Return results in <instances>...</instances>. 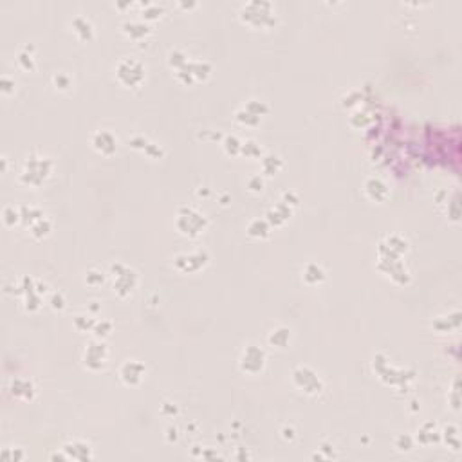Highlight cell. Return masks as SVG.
I'll use <instances>...</instances> for the list:
<instances>
[{
  "label": "cell",
  "mask_w": 462,
  "mask_h": 462,
  "mask_svg": "<svg viewBox=\"0 0 462 462\" xmlns=\"http://www.w3.org/2000/svg\"><path fill=\"white\" fill-rule=\"evenodd\" d=\"M246 109H247V111H249V112H251V114L258 116V117H260V116H262V114H266V112H268V107L264 105V103H260V101H255V100H253V101H249V103H247V107H246Z\"/></svg>",
  "instance_id": "d4e9b609"
},
{
  "label": "cell",
  "mask_w": 462,
  "mask_h": 462,
  "mask_svg": "<svg viewBox=\"0 0 462 462\" xmlns=\"http://www.w3.org/2000/svg\"><path fill=\"white\" fill-rule=\"evenodd\" d=\"M177 230L186 236H199L206 228V219L193 208H183L177 215Z\"/></svg>",
  "instance_id": "7a4b0ae2"
},
{
  "label": "cell",
  "mask_w": 462,
  "mask_h": 462,
  "mask_svg": "<svg viewBox=\"0 0 462 462\" xmlns=\"http://www.w3.org/2000/svg\"><path fill=\"white\" fill-rule=\"evenodd\" d=\"M289 217H291V210H289L285 204H278L276 208H273V210L268 211V222H273V224H276V226L284 224Z\"/></svg>",
  "instance_id": "5bb4252c"
},
{
  "label": "cell",
  "mask_w": 462,
  "mask_h": 462,
  "mask_svg": "<svg viewBox=\"0 0 462 462\" xmlns=\"http://www.w3.org/2000/svg\"><path fill=\"white\" fill-rule=\"evenodd\" d=\"M242 152L246 154L247 157H257L258 154H260V148L257 147V143L253 141H247L242 145Z\"/></svg>",
  "instance_id": "4316f807"
},
{
  "label": "cell",
  "mask_w": 462,
  "mask_h": 462,
  "mask_svg": "<svg viewBox=\"0 0 462 462\" xmlns=\"http://www.w3.org/2000/svg\"><path fill=\"white\" fill-rule=\"evenodd\" d=\"M92 145L98 152H101L103 155H111L116 152V139L111 132H96L94 137H92Z\"/></svg>",
  "instance_id": "9c48e42d"
},
{
  "label": "cell",
  "mask_w": 462,
  "mask_h": 462,
  "mask_svg": "<svg viewBox=\"0 0 462 462\" xmlns=\"http://www.w3.org/2000/svg\"><path fill=\"white\" fill-rule=\"evenodd\" d=\"M247 233L255 238H266L269 235V224L268 221H260V219H255V221L247 226Z\"/></svg>",
  "instance_id": "e0dca14e"
},
{
  "label": "cell",
  "mask_w": 462,
  "mask_h": 462,
  "mask_svg": "<svg viewBox=\"0 0 462 462\" xmlns=\"http://www.w3.org/2000/svg\"><path fill=\"white\" fill-rule=\"evenodd\" d=\"M247 186H249V190H251V192H262L264 181L257 175V177H251L249 181H247Z\"/></svg>",
  "instance_id": "1f68e13d"
},
{
  "label": "cell",
  "mask_w": 462,
  "mask_h": 462,
  "mask_svg": "<svg viewBox=\"0 0 462 462\" xmlns=\"http://www.w3.org/2000/svg\"><path fill=\"white\" fill-rule=\"evenodd\" d=\"M280 168H282V161H280L278 155H266L262 159V170L268 175H274Z\"/></svg>",
  "instance_id": "d6986e66"
},
{
  "label": "cell",
  "mask_w": 462,
  "mask_h": 462,
  "mask_svg": "<svg viewBox=\"0 0 462 462\" xmlns=\"http://www.w3.org/2000/svg\"><path fill=\"white\" fill-rule=\"evenodd\" d=\"M73 29H74V33L79 37V40H90L92 35H94L92 24H90L87 18H83V16H76V18H74Z\"/></svg>",
  "instance_id": "7c38bea8"
},
{
  "label": "cell",
  "mask_w": 462,
  "mask_h": 462,
  "mask_svg": "<svg viewBox=\"0 0 462 462\" xmlns=\"http://www.w3.org/2000/svg\"><path fill=\"white\" fill-rule=\"evenodd\" d=\"M206 255L204 253H195V255H179L175 258V266H177L181 271H188V273H193V271H199L202 266L206 264Z\"/></svg>",
  "instance_id": "52a82bcc"
},
{
  "label": "cell",
  "mask_w": 462,
  "mask_h": 462,
  "mask_svg": "<svg viewBox=\"0 0 462 462\" xmlns=\"http://www.w3.org/2000/svg\"><path fill=\"white\" fill-rule=\"evenodd\" d=\"M161 13H163V9H161L159 5H155V4H150V5H147V7L143 9V16H145V18H148V20H154V18L161 16Z\"/></svg>",
  "instance_id": "484cf974"
},
{
  "label": "cell",
  "mask_w": 462,
  "mask_h": 462,
  "mask_svg": "<svg viewBox=\"0 0 462 462\" xmlns=\"http://www.w3.org/2000/svg\"><path fill=\"white\" fill-rule=\"evenodd\" d=\"M170 63H172V65H175V67H183V65H186V58H184L183 53L173 51V53L170 54Z\"/></svg>",
  "instance_id": "f1b7e54d"
},
{
  "label": "cell",
  "mask_w": 462,
  "mask_h": 462,
  "mask_svg": "<svg viewBox=\"0 0 462 462\" xmlns=\"http://www.w3.org/2000/svg\"><path fill=\"white\" fill-rule=\"evenodd\" d=\"M83 359H85V365H87V367L92 368V370H98V368H101L103 365H105L107 346L103 345V343H100V342L89 343L87 350H85Z\"/></svg>",
  "instance_id": "8992f818"
},
{
  "label": "cell",
  "mask_w": 462,
  "mask_h": 462,
  "mask_svg": "<svg viewBox=\"0 0 462 462\" xmlns=\"http://www.w3.org/2000/svg\"><path fill=\"white\" fill-rule=\"evenodd\" d=\"M11 388H13V394L18 395V397L29 399L33 395V385L29 381H24V379H15L13 385H11Z\"/></svg>",
  "instance_id": "ac0fdd59"
},
{
  "label": "cell",
  "mask_w": 462,
  "mask_h": 462,
  "mask_svg": "<svg viewBox=\"0 0 462 462\" xmlns=\"http://www.w3.org/2000/svg\"><path fill=\"white\" fill-rule=\"evenodd\" d=\"M134 287H136V274L132 273V271L125 269V271H123V273H121L119 276H116L114 289L121 294V296H126V294H130V293H132V289H134Z\"/></svg>",
  "instance_id": "8fae6325"
},
{
  "label": "cell",
  "mask_w": 462,
  "mask_h": 462,
  "mask_svg": "<svg viewBox=\"0 0 462 462\" xmlns=\"http://www.w3.org/2000/svg\"><path fill=\"white\" fill-rule=\"evenodd\" d=\"M31 231L37 238H42V236H45L49 231H51V222H49L47 219H40V221L33 222Z\"/></svg>",
  "instance_id": "ffe728a7"
},
{
  "label": "cell",
  "mask_w": 462,
  "mask_h": 462,
  "mask_svg": "<svg viewBox=\"0 0 462 462\" xmlns=\"http://www.w3.org/2000/svg\"><path fill=\"white\" fill-rule=\"evenodd\" d=\"M54 83H56L58 89H67L69 85H71V79H69V76H65V74L58 73L56 76H54Z\"/></svg>",
  "instance_id": "4dcf8cb0"
},
{
  "label": "cell",
  "mask_w": 462,
  "mask_h": 462,
  "mask_svg": "<svg viewBox=\"0 0 462 462\" xmlns=\"http://www.w3.org/2000/svg\"><path fill=\"white\" fill-rule=\"evenodd\" d=\"M145 150H147V154H148V155H152V157H157V155H161V154H163V152H161V148L154 147V145H148Z\"/></svg>",
  "instance_id": "74e56055"
},
{
  "label": "cell",
  "mask_w": 462,
  "mask_h": 462,
  "mask_svg": "<svg viewBox=\"0 0 462 462\" xmlns=\"http://www.w3.org/2000/svg\"><path fill=\"white\" fill-rule=\"evenodd\" d=\"M304 280L310 285L320 284V282L325 280V271H323L318 264H307L304 271Z\"/></svg>",
  "instance_id": "4fadbf2b"
},
{
  "label": "cell",
  "mask_w": 462,
  "mask_h": 462,
  "mask_svg": "<svg viewBox=\"0 0 462 462\" xmlns=\"http://www.w3.org/2000/svg\"><path fill=\"white\" fill-rule=\"evenodd\" d=\"M242 20L251 26H273V7L269 2H251L242 7Z\"/></svg>",
  "instance_id": "6da1fadb"
},
{
  "label": "cell",
  "mask_w": 462,
  "mask_h": 462,
  "mask_svg": "<svg viewBox=\"0 0 462 462\" xmlns=\"http://www.w3.org/2000/svg\"><path fill=\"white\" fill-rule=\"evenodd\" d=\"M264 363H266V354H264V350H260V348L255 345L247 346L240 357V368L247 374L260 372L264 368Z\"/></svg>",
  "instance_id": "5b68a950"
},
{
  "label": "cell",
  "mask_w": 462,
  "mask_h": 462,
  "mask_svg": "<svg viewBox=\"0 0 462 462\" xmlns=\"http://www.w3.org/2000/svg\"><path fill=\"white\" fill-rule=\"evenodd\" d=\"M83 318H85V316H76V320H74V321H76V327H78V329L85 331L87 327H94L96 325L92 320H83Z\"/></svg>",
  "instance_id": "d6a6232c"
},
{
  "label": "cell",
  "mask_w": 462,
  "mask_h": 462,
  "mask_svg": "<svg viewBox=\"0 0 462 462\" xmlns=\"http://www.w3.org/2000/svg\"><path fill=\"white\" fill-rule=\"evenodd\" d=\"M111 329H112L111 321H101V323H96L94 325L96 336H107V334L111 332Z\"/></svg>",
  "instance_id": "83f0119b"
},
{
  "label": "cell",
  "mask_w": 462,
  "mask_h": 462,
  "mask_svg": "<svg viewBox=\"0 0 462 462\" xmlns=\"http://www.w3.org/2000/svg\"><path fill=\"white\" fill-rule=\"evenodd\" d=\"M294 383L298 385L300 388H304L307 394H316L323 388V383L318 378V374L310 370L309 367H300L294 370Z\"/></svg>",
  "instance_id": "277c9868"
},
{
  "label": "cell",
  "mask_w": 462,
  "mask_h": 462,
  "mask_svg": "<svg viewBox=\"0 0 462 462\" xmlns=\"http://www.w3.org/2000/svg\"><path fill=\"white\" fill-rule=\"evenodd\" d=\"M121 378L126 385H139L145 378V367L139 361H126L121 368Z\"/></svg>",
  "instance_id": "ba28073f"
},
{
  "label": "cell",
  "mask_w": 462,
  "mask_h": 462,
  "mask_svg": "<svg viewBox=\"0 0 462 462\" xmlns=\"http://www.w3.org/2000/svg\"><path fill=\"white\" fill-rule=\"evenodd\" d=\"M87 284L89 285L103 284V274L98 273V271H89V273H87Z\"/></svg>",
  "instance_id": "f546056e"
},
{
  "label": "cell",
  "mask_w": 462,
  "mask_h": 462,
  "mask_svg": "<svg viewBox=\"0 0 462 462\" xmlns=\"http://www.w3.org/2000/svg\"><path fill=\"white\" fill-rule=\"evenodd\" d=\"M397 448H399V450H410V448H412V439L406 435H401L399 439H397Z\"/></svg>",
  "instance_id": "836d02e7"
},
{
  "label": "cell",
  "mask_w": 462,
  "mask_h": 462,
  "mask_svg": "<svg viewBox=\"0 0 462 462\" xmlns=\"http://www.w3.org/2000/svg\"><path fill=\"white\" fill-rule=\"evenodd\" d=\"M53 307L54 309H63V296L62 294H53Z\"/></svg>",
  "instance_id": "d590c367"
},
{
  "label": "cell",
  "mask_w": 462,
  "mask_h": 462,
  "mask_svg": "<svg viewBox=\"0 0 462 462\" xmlns=\"http://www.w3.org/2000/svg\"><path fill=\"white\" fill-rule=\"evenodd\" d=\"M365 192H367L368 197H370L372 200H376V202H383V200L388 197V188H386V184L378 177L368 179L367 183H365Z\"/></svg>",
  "instance_id": "30bf717a"
},
{
  "label": "cell",
  "mask_w": 462,
  "mask_h": 462,
  "mask_svg": "<svg viewBox=\"0 0 462 462\" xmlns=\"http://www.w3.org/2000/svg\"><path fill=\"white\" fill-rule=\"evenodd\" d=\"M20 217H22V213H18L13 206L4 208V222L7 224V226H15L16 222L20 221Z\"/></svg>",
  "instance_id": "cb8c5ba5"
},
{
  "label": "cell",
  "mask_w": 462,
  "mask_h": 462,
  "mask_svg": "<svg viewBox=\"0 0 462 462\" xmlns=\"http://www.w3.org/2000/svg\"><path fill=\"white\" fill-rule=\"evenodd\" d=\"M388 244H390L388 249H390L392 253H394V251H395V253H403V251H406V249H408V244H406V240H403L401 236H395V235H394V236H390V238H388Z\"/></svg>",
  "instance_id": "603a6c76"
},
{
  "label": "cell",
  "mask_w": 462,
  "mask_h": 462,
  "mask_svg": "<svg viewBox=\"0 0 462 462\" xmlns=\"http://www.w3.org/2000/svg\"><path fill=\"white\" fill-rule=\"evenodd\" d=\"M236 119L240 121L242 125H247V126H255V125H258L260 123V117L258 116H255V114H251V112L247 111H238L236 112Z\"/></svg>",
  "instance_id": "44dd1931"
},
{
  "label": "cell",
  "mask_w": 462,
  "mask_h": 462,
  "mask_svg": "<svg viewBox=\"0 0 462 462\" xmlns=\"http://www.w3.org/2000/svg\"><path fill=\"white\" fill-rule=\"evenodd\" d=\"M117 79L126 87H137L145 79V67L137 60L125 58L117 65Z\"/></svg>",
  "instance_id": "3957f363"
},
{
  "label": "cell",
  "mask_w": 462,
  "mask_h": 462,
  "mask_svg": "<svg viewBox=\"0 0 462 462\" xmlns=\"http://www.w3.org/2000/svg\"><path fill=\"white\" fill-rule=\"evenodd\" d=\"M13 87H15V81H11L7 76H4V78H2V92H4V94H7V92H11V90H13Z\"/></svg>",
  "instance_id": "e575fe53"
},
{
  "label": "cell",
  "mask_w": 462,
  "mask_h": 462,
  "mask_svg": "<svg viewBox=\"0 0 462 462\" xmlns=\"http://www.w3.org/2000/svg\"><path fill=\"white\" fill-rule=\"evenodd\" d=\"M18 62H20L26 69H33V60H31V56H27V54H20Z\"/></svg>",
  "instance_id": "8d00e7d4"
},
{
  "label": "cell",
  "mask_w": 462,
  "mask_h": 462,
  "mask_svg": "<svg viewBox=\"0 0 462 462\" xmlns=\"http://www.w3.org/2000/svg\"><path fill=\"white\" fill-rule=\"evenodd\" d=\"M224 148H226V152L231 154V155H238V154L242 152V143L238 141L235 136H228L226 139H224Z\"/></svg>",
  "instance_id": "7402d4cb"
},
{
  "label": "cell",
  "mask_w": 462,
  "mask_h": 462,
  "mask_svg": "<svg viewBox=\"0 0 462 462\" xmlns=\"http://www.w3.org/2000/svg\"><path fill=\"white\" fill-rule=\"evenodd\" d=\"M289 338H291V331L285 329V327H280V329H276V331L269 334V343L278 346V348H285L289 343Z\"/></svg>",
  "instance_id": "9a60e30c"
},
{
  "label": "cell",
  "mask_w": 462,
  "mask_h": 462,
  "mask_svg": "<svg viewBox=\"0 0 462 462\" xmlns=\"http://www.w3.org/2000/svg\"><path fill=\"white\" fill-rule=\"evenodd\" d=\"M123 31L134 40H139V38H145L148 35V27L145 24H139V22H126L123 26Z\"/></svg>",
  "instance_id": "2e32d148"
}]
</instances>
